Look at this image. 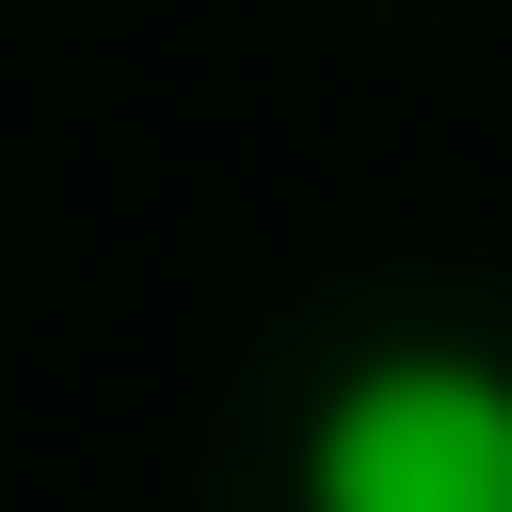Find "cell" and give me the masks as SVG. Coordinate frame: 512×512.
Instances as JSON below:
<instances>
[{
    "mask_svg": "<svg viewBox=\"0 0 512 512\" xmlns=\"http://www.w3.org/2000/svg\"><path fill=\"white\" fill-rule=\"evenodd\" d=\"M296 512H512V355L473 335H394L316 394Z\"/></svg>",
    "mask_w": 512,
    "mask_h": 512,
    "instance_id": "obj_1",
    "label": "cell"
}]
</instances>
